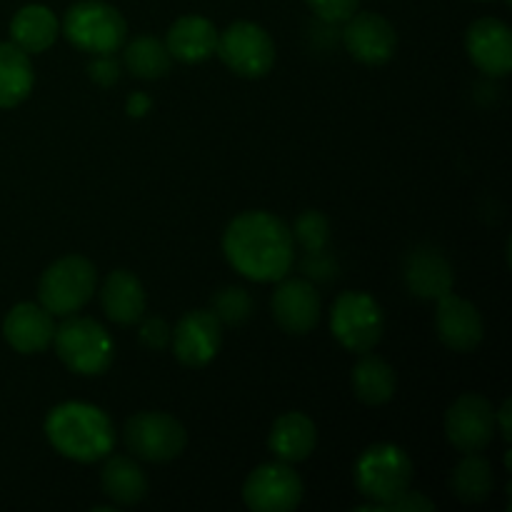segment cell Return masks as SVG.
<instances>
[{"label":"cell","mask_w":512,"mask_h":512,"mask_svg":"<svg viewBox=\"0 0 512 512\" xmlns=\"http://www.w3.org/2000/svg\"><path fill=\"white\" fill-rule=\"evenodd\" d=\"M330 333L350 353H370L383 340V308L373 295L363 293V290L340 293L330 310Z\"/></svg>","instance_id":"cell-7"},{"label":"cell","mask_w":512,"mask_h":512,"mask_svg":"<svg viewBox=\"0 0 512 512\" xmlns=\"http://www.w3.org/2000/svg\"><path fill=\"white\" fill-rule=\"evenodd\" d=\"M435 330L445 348L453 353H473L485 338V323L480 310L470 300L455 293H445L438 298Z\"/></svg>","instance_id":"cell-14"},{"label":"cell","mask_w":512,"mask_h":512,"mask_svg":"<svg viewBox=\"0 0 512 512\" xmlns=\"http://www.w3.org/2000/svg\"><path fill=\"white\" fill-rule=\"evenodd\" d=\"M45 438L63 458L88 465L113 453L115 428L98 405L73 400L50 410L45 418Z\"/></svg>","instance_id":"cell-2"},{"label":"cell","mask_w":512,"mask_h":512,"mask_svg":"<svg viewBox=\"0 0 512 512\" xmlns=\"http://www.w3.org/2000/svg\"><path fill=\"white\" fill-rule=\"evenodd\" d=\"M350 383H353V393L360 403L370 405V408H378V405L390 403L395 398L398 375H395V370L383 358L363 353V358L355 363Z\"/></svg>","instance_id":"cell-23"},{"label":"cell","mask_w":512,"mask_h":512,"mask_svg":"<svg viewBox=\"0 0 512 512\" xmlns=\"http://www.w3.org/2000/svg\"><path fill=\"white\" fill-rule=\"evenodd\" d=\"M318 445V428L305 413H283L273 423L268 448L283 463H303Z\"/></svg>","instance_id":"cell-20"},{"label":"cell","mask_w":512,"mask_h":512,"mask_svg":"<svg viewBox=\"0 0 512 512\" xmlns=\"http://www.w3.org/2000/svg\"><path fill=\"white\" fill-rule=\"evenodd\" d=\"M170 343L180 363L188 368H205L220 353L223 323L215 318L213 310H190L178 320Z\"/></svg>","instance_id":"cell-12"},{"label":"cell","mask_w":512,"mask_h":512,"mask_svg":"<svg viewBox=\"0 0 512 512\" xmlns=\"http://www.w3.org/2000/svg\"><path fill=\"white\" fill-rule=\"evenodd\" d=\"M278 283L273 303H270L275 323L288 335H308L320 323V313H323L318 290L308 280L288 278V275Z\"/></svg>","instance_id":"cell-15"},{"label":"cell","mask_w":512,"mask_h":512,"mask_svg":"<svg viewBox=\"0 0 512 512\" xmlns=\"http://www.w3.org/2000/svg\"><path fill=\"white\" fill-rule=\"evenodd\" d=\"M225 260L253 283H278L293 268V233L278 215L248 210L230 220L223 233Z\"/></svg>","instance_id":"cell-1"},{"label":"cell","mask_w":512,"mask_h":512,"mask_svg":"<svg viewBox=\"0 0 512 512\" xmlns=\"http://www.w3.org/2000/svg\"><path fill=\"white\" fill-rule=\"evenodd\" d=\"M98 285V270L83 255H65L48 265L38 285V300L50 315L78 313L90 303Z\"/></svg>","instance_id":"cell-6"},{"label":"cell","mask_w":512,"mask_h":512,"mask_svg":"<svg viewBox=\"0 0 512 512\" xmlns=\"http://www.w3.org/2000/svg\"><path fill=\"white\" fill-rule=\"evenodd\" d=\"M125 448L148 463H170L180 458L188 445L183 425L168 413H138L125 423Z\"/></svg>","instance_id":"cell-9"},{"label":"cell","mask_w":512,"mask_h":512,"mask_svg":"<svg viewBox=\"0 0 512 512\" xmlns=\"http://www.w3.org/2000/svg\"><path fill=\"white\" fill-rule=\"evenodd\" d=\"M293 238L305 248V253L318 255L330 243V220L320 210H305L295 220V228L290 230Z\"/></svg>","instance_id":"cell-29"},{"label":"cell","mask_w":512,"mask_h":512,"mask_svg":"<svg viewBox=\"0 0 512 512\" xmlns=\"http://www.w3.org/2000/svg\"><path fill=\"white\" fill-rule=\"evenodd\" d=\"M125 108H128L130 118H143V115L153 108V100L145 93H133L128 98V105H125Z\"/></svg>","instance_id":"cell-34"},{"label":"cell","mask_w":512,"mask_h":512,"mask_svg":"<svg viewBox=\"0 0 512 512\" xmlns=\"http://www.w3.org/2000/svg\"><path fill=\"white\" fill-rule=\"evenodd\" d=\"M103 493L113 500L115 505H138L148 495V478L143 468L128 455H108L103 475H100Z\"/></svg>","instance_id":"cell-24"},{"label":"cell","mask_w":512,"mask_h":512,"mask_svg":"<svg viewBox=\"0 0 512 512\" xmlns=\"http://www.w3.org/2000/svg\"><path fill=\"white\" fill-rule=\"evenodd\" d=\"M435 503L425 498L423 493H413V490H405L403 495H398L395 500L385 503L380 512H433Z\"/></svg>","instance_id":"cell-33"},{"label":"cell","mask_w":512,"mask_h":512,"mask_svg":"<svg viewBox=\"0 0 512 512\" xmlns=\"http://www.w3.org/2000/svg\"><path fill=\"white\" fill-rule=\"evenodd\" d=\"M60 33L58 18L45 5H25L10 20V43L25 53H43Z\"/></svg>","instance_id":"cell-22"},{"label":"cell","mask_w":512,"mask_h":512,"mask_svg":"<svg viewBox=\"0 0 512 512\" xmlns=\"http://www.w3.org/2000/svg\"><path fill=\"white\" fill-rule=\"evenodd\" d=\"M413 475L415 468L410 455L393 443H375L365 448L353 468L355 490L378 505V510L410 490Z\"/></svg>","instance_id":"cell-3"},{"label":"cell","mask_w":512,"mask_h":512,"mask_svg":"<svg viewBox=\"0 0 512 512\" xmlns=\"http://www.w3.org/2000/svg\"><path fill=\"white\" fill-rule=\"evenodd\" d=\"M3 335L13 350L23 355L43 353L50 348L55 335L53 315L35 303H20L5 315Z\"/></svg>","instance_id":"cell-17"},{"label":"cell","mask_w":512,"mask_h":512,"mask_svg":"<svg viewBox=\"0 0 512 512\" xmlns=\"http://www.w3.org/2000/svg\"><path fill=\"white\" fill-rule=\"evenodd\" d=\"M55 353L60 363L78 375H103L113 365L115 345L108 330L93 318H70L55 328Z\"/></svg>","instance_id":"cell-5"},{"label":"cell","mask_w":512,"mask_h":512,"mask_svg":"<svg viewBox=\"0 0 512 512\" xmlns=\"http://www.w3.org/2000/svg\"><path fill=\"white\" fill-rule=\"evenodd\" d=\"M95 512H110L113 508H110V505H98V508H93Z\"/></svg>","instance_id":"cell-36"},{"label":"cell","mask_w":512,"mask_h":512,"mask_svg":"<svg viewBox=\"0 0 512 512\" xmlns=\"http://www.w3.org/2000/svg\"><path fill=\"white\" fill-rule=\"evenodd\" d=\"M450 490L465 505H478L490 498L495 488L493 465L478 453H468L450 473Z\"/></svg>","instance_id":"cell-26"},{"label":"cell","mask_w":512,"mask_h":512,"mask_svg":"<svg viewBox=\"0 0 512 512\" xmlns=\"http://www.w3.org/2000/svg\"><path fill=\"white\" fill-rule=\"evenodd\" d=\"M215 45H218V28L213 20L203 18V15H183L170 25L168 35H165V48H168L170 58L188 65H198L213 58Z\"/></svg>","instance_id":"cell-18"},{"label":"cell","mask_w":512,"mask_h":512,"mask_svg":"<svg viewBox=\"0 0 512 512\" xmlns=\"http://www.w3.org/2000/svg\"><path fill=\"white\" fill-rule=\"evenodd\" d=\"M405 283L413 295L423 300H438L450 293L455 283L453 265L440 250L418 248L405 260Z\"/></svg>","instance_id":"cell-19"},{"label":"cell","mask_w":512,"mask_h":512,"mask_svg":"<svg viewBox=\"0 0 512 512\" xmlns=\"http://www.w3.org/2000/svg\"><path fill=\"white\" fill-rule=\"evenodd\" d=\"M63 35L73 48L90 55L118 53L128 38V23L118 8L103 0H80L65 10Z\"/></svg>","instance_id":"cell-4"},{"label":"cell","mask_w":512,"mask_h":512,"mask_svg":"<svg viewBox=\"0 0 512 512\" xmlns=\"http://www.w3.org/2000/svg\"><path fill=\"white\" fill-rule=\"evenodd\" d=\"M305 3L325 23H345L360 8V0H305Z\"/></svg>","instance_id":"cell-30"},{"label":"cell","mask_w":512,"mask_h":512,"mask_svg":"<svg viewBox=\"0 0 512 512\" xmlns=\"http://www.w3.org/2000/svg\"><path fill=\"white\" fill-rule=\"evenodd\" d=\"M255 300L250 293L238 285H228V288L218 290L213 298V313L220 323L225 325H243L245 320L253 315Z\"/></svg>","instance_id":"cell-28"},{"label":"cell","mask_w":512,"mask_h":512,"mask_svg":"<svg viewBox=\"0 0 512 512\" xmlns=\"http://www.w3.org/2000/svg\"><path fill=\"white\" fill-rule=\"evenodd\" d=\"M495 408L478 393H465L445 413V438L458 453H483L495 440Z\"/></svg>","instance_id":"cell-10"},{"label":"cell","mask_w":512,"mask_h":512,"mask_svg":"<svg viewBox=\"0 0 512 512\" xmlns=\"http://www.w3.org/2000/svg\"><path fill=\"white\" fill-rule=\"evenodd\" d=\"M88 75L103 88H110L120 80V65L113 55H93V63L88 65Z\"/></svg>","instance_id":"cell-32"},{"label":"cell","mask_w":512,"mask_h":512,"mask_svg":"<svg viewBox=\"0 0 512 512\" xmlns=\"http://www.w3.org/2000/svg\"><path fill=\"white\" fill-rule=\"evenodd\" d=\"M510 410H512L510 400H505L503 408L495 410V425H498L500 433H503L505 443H510V440H512V435H510Z\"/></svg>","instance_id":"cell-35"},{"label":"cell","mask_w":512,"mask_h":512,"mask_svg":"<svg viewBox=\"0 0 512 512\" xmlns=\"http://www.w3.org/2000/svg\"><path fill=\"white\" fill-rule=\"evenodd\" d=\"M345 50L365 65H385L398 50L393 23L378 13H353L343 28Z\"/></svg>","instance_id":"cell-13"},{"label":"cell","mask_w":512,"mask_h":512,"mask_svg":"<svg viewBox=\"0 0 512 512\" xmlns=\"http://www.w3.org/2000/svg\"><path fill=\"white\" fill-rule=\"evenodd\" d=\"M35 73L28 53L15 43H0V108H15L33 93Z\"/></svg>","instance_id":"cell-25"},{"label":"cell","mask_w":512,"mask_h":512,"mask_svg":"<svg viewBox=\"0 0 512 512\" xmlns=\"http://www.w3.org/2000/svg\"><path fill=\"white\" fill-rule=\"evenodd\" d=\"M105 315L118 325H135L145 315V288L130 270H113L100 288Z\"/></svg>","instance_id":"cell-21"},{"label":"cell","mask_w":512,"mask_h":512,"mask_svg":"<svg viewBox=\"0 0 512 512\" xmlns=\"http://www.w3.org/2000/svg\"><path fill=\"white\" fill-rule=\"evenodd\" d=\"M465 50L480 73L508 78L512 70V33L498 18L475 20L465 35Z\"/></svg>","instance_id":"cell-16"},{"label":"cell","mask_w":512,"mask_h":512,"mask_svg":"<svg viewBox=\"0 0 512 512\" xmlns=\"http://www.w3.org/2000/svg\"><path fill=\"white\" fill-rule=\"evenodd\" d=\"M123 60L128 73L140 80L165 78L170 73V63H173L165 43L155 35H140L133 43L125 45Z\"/></svg>","instance_id":"cell-27"},{"label":"cell","mask_w":512,"mask_h":512,"mask_svg":"<svg viewBox=\"0 0 512 512\" xmlns=\"http://www.w3.org/2000/svg\"><path fill=\"white\" fill-rule=\"evenodd\" d=\"M215 53L240 78H265L275 65V43L265 28L250 20H235L218 33Z\"/></svg>","instance_id":"cell-8"},{"label":"cell","mask_w":512,"mask_h":512,"mask_svg":"<svg viewBox=\"0 0 512 512\" xmlns=\"http://www.w3.org/2000/svg\"><path fill=\"white\" fill-rule=\"evenodd\" d=\"M170 325L163 318H148L140 325V343L150 350H165L170 345Z\"/></svg>","instance_id":"cell-31"},{"label":"cell","mask_w":512,"mask_h":512,"mask_svg":"<svg viewBox=\"0 0 512 512\" xmlns=\"http://www.w3.org/2000/svg\"><path fill=\"white\" fill-rule=\"evenodd\" d=\"M303 495V480L283 460L255 468L243 485V503L253 512H293Z\"/></svg>","instance_id":"cell-11"}]
</instances>
